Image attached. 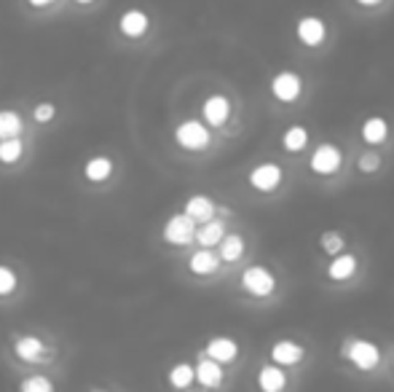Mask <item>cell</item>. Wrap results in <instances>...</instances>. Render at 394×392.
I'll return each mask as SVG.
<instances>
[{
	"mask_svg": "<svg viewBox=\"0 0 394 392\" xmlns=\"http://www.w3.org/2000/svg\"><path fill=\"white\" fill-rule=\"evenodd\" d=\"M175 137H177V143H180L183 148H188V151H198V148H204L209 143L207 126H204V124H198V121L180 124Z\"/></svg>",
	"mask_w": 394,
	"mask_h": 392,
	"instance_id": "obj_1",
	"label": "cell"
},
{
	"mask_svg": "<svg viewBox=\"0 0 394 392\" xmlns=\"http://www.w3.org/2000/svg\"><path fill=\"white\" fill-rule=\"evenodd\" d=\"M196 234V221L193 218H188V215H175V218H169V223L164 228V236L166 242H172V245H188L191 239Z\"/></svg>",
	"mask_w": 394,
	"mask_h": 392,
	"instance_id": "obj_2",
	"label": "cell"
},
{
	"mask_svg": "<svg viewBox=\"0 0 394 392\" xmlns=\"http://www.w3.org/2000/svg\"><path fill=\"white\" fill-rule=\"evenodd\" d=\"M241 285L252 293V296H268V293L274 291V277H271V271L263 269V266H252V269L244 271V277H241Z\"/></svg>",
	"mask_w": 394,
	"mask_h": 392,
	"instance_id": "obj_3",
	"label": "cell"
},
{
	"mask_svg": "<svg viewBox=\"0 0 394 392\" xmlns=\"http://www.w3.org/2000/svg\"><path fill=\"white\" fill-rule=\"evenodd\" d=\"M340 167V151L335 146H319L311 156V169L319 175H333Z\"/></svg>",
	"mask_w": 394,
	"mask_h": 392,
	"instance_id": "obj_4",
	"label": "cell"
},
{
	"mask_svg": "<svg viewBox=\"0 0 394 392\" xmlns=\"http://www.w3.org/2000/svg\"><path fill=\"white\" fill-rule=\"evenodd\" d=\"M271 91L276 94V100L282 102H293L298 100V94H300V79H298L296 73H279L271 84Z\"/></svg>",
	"mask_w": 394,
	"mask_h": 392,
	"instance_id": "obj_5",
	"label": "cell"
},
{
	"mask_svg": "<svg viewBox=\"0 0 394 392\" xmlns=\"http://www.w3.org/2000/svg\"><path fill=\"white\" fill-rule=\"evenodd\" d=\"M349 358L351 363H357L360 368H375L378 366V360H381V352L373 347L370 341H354L349 347Z\"/></svg>",
	"mask_w": 394,
	"mask_h": 392,
	"instance_id": "obj_6",
	"label": "cell"
},
{
	"mask_svg": "<svg viewBox=\"0 0 394 392\" xmlns=\"http://www.w3.org/2000/svg\"><path fill=\"white\" fill-rule=\"evenodd\" d=\"M279 180H282V169L276 167V164H261V167L252 169V175H250V183L258 191L276 189V186H279Z\"/></svg>",
	"mask_w": 394,
	"mask_h": 392,
	"instance_id": "obj_7",
	"label": "cell"
},
{
	"mask_svg": "<svg viewBox=\"0 0 394 392\" xmlns=\"http://www.w3.org/2000/svg\"><path fill=\"white\" fill-rule=\"evenodd\" d=\"M298 38L306 46L322 44V38H325V24H322V19H317V16L300 19V24H298Z\"/></svg>",
	"mask_w": 394,
	"mask_h": 392,
	"instance_id": "obj_8",
	"label": "cell"
},
{
	"mask_svg": "<svg viewBox=\"0 0 394 392\" xmlns=\"http://www.w3.org/2000/svg\"><path fill=\"white\" fill-rule=\"evenodd\" d=\"M231 113V105L226 97H209L207 102H204V119H207L212 126H220V124H226V119H228Z\"/></svg>",
	"mask_w": 394,
	"mask_h": 392,
	"instance_id": "obj_9",
	"label": "cell"
},
{
	"mask_svg": "<svg viewBox=\"0 0 394 392\" xmlns=\"http://www.w3.org/2000/svg\"><path fill=\"white\" fill-rule=\"evenodd\" d=\"M193 376H196L204 387H218L223 381V371H220V363L218 360H201L196 368H193Z\"/></svg>",
	"mask_w": 394,
	"mask_h": 392,
	"instance_id": "obj_10",
	"label": "cell"
},
{
	"mask_svg": "<svg viewBox=\"0 0 394 392\" xmlns=\"http://www.w3.org/2000/svg\"><path fill=\"white\" fill-rule=\"evenodd\" d=\"M148 30V16L143 11H126L121 16V33L129 35V38H137Z\"/></svg>",
	"mask_w": 394,
	"mask_h": 392,
	"instance_id": "obj_11",
	"label": "cell"
},
{
	"mask_svg": "<svg viewBox=\"0 0 394 392\" xmlns=\"http://www.w3.org/2000/svg\"><path fill=\"white\" fill-rule=\"evenodd\" d=\"M258 384H261V390L266 392H279L285 390V371H279L276 366H266V368L261 371V379H258Z\"/></svg>",
	"mask_w": 394,
	"mask_h": 392,
	"instance_id": "obj_12",
	"label": "cell"
},
{
	"mask_svg": "<svg viewBox=\"0 0 394 392\" xmlns=\"http://www.w3.org/2000/svg\"><path fill=\"white\" fill-rule=\"evenodd\" d=\"M215 269H218V256L209 247H204V250H198V253L191 256V271L193 274H212Z\"/></svg>",
	"mask_w": 394,
	"mask_h": 392,
	"instance_id": "obj_13",
	"label": "cell"
},
{
	"mask_svg": "<svg viewBox=\"0 0 394 392\" xmlns=\"http://www.w3.org/2000/svg\"><path fill=\"white\" fill-rule=\"evenodd\" d=\"M207 355L218 363H228V360L236 358V344L231 338H212L207 347Z\"/></svg>",
	"mask_w": 394,
	"mask_h": 392,
	"instance_id": "obj_14",
	"label": "cell"
},
{
	"mask_svg": "<svg viewBox=\"0 0 394 392\" xmlns=\"http://www.w3.org/2000/svg\"><path fill=\"white\" fill-rule=\"evenodd\" d=\"M271 355H274V360L279 366H293V363H298V360L303 358V349L298 347L296 341H279Z\"/></svg>",
	"mask_w": 394,
	"mask_h": 392,
	"instance_id": "obj_15",
	"label": "cell"
},
{
	"mask_svg": "<svg viewBox=\"0 0 394 392\" xmlns=\"http://www.w3.org/2000/svg\"><path fill=\"white\" fill-rule=\"evenodd\" d=\"M215 213V207L209 202L207 196H193V199H188L186 204V215L188 218H193V221H209Z\"/></svg>",
	"mask_w": 394,
	"mask_h": 392,
	"instance_id": "obj_16",
	"label": "cell"
},
{
	"mask_svg": "<svg viewBox=\"0 0 394 392\" xmlns=\"http://www.w3.org/2000/svg\"><path fill=\"white\" fill-rule=\"evenodd\" d=\"M193 236H196L204 247L220 245V239H223V223H218V221H204V226L196 228V234Z\"/></svg>",
	"mask_w": 394,
	"mask_h": 392,
	"instance_id": "obj_17",
	"label": "cell"
},
{
	"mask_svg": "<svg viewBox=\"0 0 394 392\" xmlns=\"http://www.w3.org/2000/svg\"><path fill=\"white\" fill-rule=\"evenodd\" d=\"M357 269V258L354 256H338L333 263H330V277L333 280H349L351 274Z\"/></svg>",
	"mask_w": 394,
	"mask_h": 392,
	"instance_id": "obj_18",
	"label": "cell"
},
{
	"mask_svg": "<svg viewBox=\"0 0 394 392\" xmlns=\"http://www.w3.org/2000/svg\"><path fill=\"white\" fill-rule=\"evenodd\" d=\"M386 132H389V126H386L383 119H368L365 126H362V135H365V140L373 143V146L383 143V140H386Z\"/></svg>",
	"mask_w": 394,
	"mask_h": 392,
	"instance_id": "obj_19",
	"label": "cell"
},
{
	"mask_svg": "<svg viewBox=\"0 0 394 392\" xmlns=\"http://www.w3.org/2000/svg\"><path fill=\"white\" fill-rule=\"evenodd\" d=\"M16 355L22 360H38L44 355V344H41V338L35 336H24L16 341Z\"/></svg>",
	"mask_w": 394,
	"mask_h": 392,
	"instance_id": "obj_20",
	"label": "cell"
},
{
	"mask_svg": "<svg viewBox=\"0 0 394 392\" xmlns=\"http://www.w3.org/2000/svg\"><path fill=\"white\" fill-rule=\"evenodd\" d=\"M84 172H86L89 180L99 183V180L110 178V172H113V161H110V159H105V156H97V159H91V161H89Z\"/></svg>",
	"mask_w": 394,
	"mask_h": 392,
	"instance_id": "obj_21",
	"label": "cell"
},
{
	"mask_svg": "<svg viewBox=\"0 0 394 392\" xmlns=\"http://www.w3.org/2000/svg\"><path fill=\"white\" fill-rule=\"evenodd\" d=\"M241 253H244L241 236L231 234V236H223V239H220V258H223V261H236V258H241Z\"/></svg>",
	"mask_w": 394,
	"mask_h": 392,
	"instance_id": "obj_22",
	"label": "cell"
},
{
	"mask_svg": "<svg viewBox=\"0 0 394 392\" xmlns=\"http://www.w3.org/2000/svg\"><path fill=\"white\" fill-rule=\"evenodd\" d=\"M19 129H22V121H19V116L14 111H0V140L3 137H14L19 135Z\"/></svg>",
	"mask_w": 394,
	"mask_h": 392,
	"instance_id": "obj_23",
	"label": "cell"
},
{
	"mask_svg": "<svg viewBox=\"0 0 394 392\" xmlns=\"http://www.w3.org/2000/svg\"><path fill=\"white\" fill-rule=\"evenodd\" d=\"M19 156H22V140H16V137H3V140H0V161L11 164V161H16Z\"/></svg>",
	"mask_w": 394,
	"mask_h": 392,
	"instance_id": "obj_24",
	"label": "cell"
},
{
	"mask_svg": "<svg viewBox=\"0 0 394 392\" xmlns=\"http://www.w3.org/2000/svg\"><path fill=\"white\" fill-rule=\"evenodd\" d=\"M308 143V135L303 126H293V129H287L285 135V148L287 151H300V148Z\"/></svg>",
	"mask_w": 394,
	"mask_h": 392,
	"instance_id": "obj_25",
	"label": "cell"
},
{
	"mask_svg": "<svg viewBox=\"0 0 394 392\" xmlns=\"http://www.w3.org/2000/svg\"><path fill=\"white\" fill-rule=\"evenodd\" d=\"M169 381H172L175 387H188V384L193 381V368H191V366H186V363H180V366H175V368H172V373H169Z\"/></svg>",
	"mask_w": 394,
	"mask_h": 392,
	"instance_id": "obj_26",
	"label": "cell"
},
{
	"mask_svg": "<svg viewBox=\"0 0 394 392\" xmlns=\"http://www.w3.org/2000/svg\"><path fill=\"white\" fill-rule=\"evenodd\" d=\"M16 288V274L9 266H0V296H9Z\"/></svg>",
	"mask_w": 394,
	"mask_h": 392,
	"instance_id": "obj_27",
	"label": "cell"
},
{
	"mask_svg": "<svg viewBox=\"0 0 394 392\" xmlns=\"http://www.w3.org/2000/svg\"><path fill=\"white\" fill-rule=\"evenodd\" d=\"M51 390V381L44 376H35V379L22 381V392H49Z\"/></svg>",
	"mask_w": 394,
	"mask_h": 392,
	"instance_id": "obj_28",
	"label": "cell"
},
{
	"mask_svg": "<svg viewBox=\"0 0 394 392\" xmlns=\"http://www.w3.org/2000/svg\"><path fill=\"white\" fill-rule=\"evenodd\" d=\"M51 119H54V105H38V108H35V121H51Z\"/></svg>",
	"mask_w": 394,
	"mask_h": 392,
	"instance_id": "obj_29",
	"label": "cell"
},
{
	"mask_svg": "<svg viewBox=\"0 0 394 392\" xmlns=\"http://www.w3.org/2000/svg\"><path fill=\"white\" fill-rule=\"evenodd\" d=\"M378 164H381V159L375 156V154H365V156L360 159V167L365 169V172H373V169H378Z\"/></svg>",
	"mask_w": 394,
	"mask_h": 392,
	"instance_id": "obj_30",
	"label": "cell"
},
{
	"mask_svg": "<svg viewBox=\"0 0 394 392\" xmlns=\"http://www.w3.org/2000/svg\"><path fill=\"white\" fill-rule=\"evenodd\" d=\"M340 247H343V239H340L338 234H328V236H325V250H328V253H338Z\"/></svg>",
	"mask_w": 394,
	"mask_h": 392,
	"instance_id": "obj_31",
	"label": "cell"
},
{
	"mask_svg": "<svg viewBox=\"0 0 394 392\" xmlns=\"http://www.w3.org/2000/svg\"><path fill=\"white\" fill-rule=\"evenodd\" d=\"M30 3H33V6H49L51 0H30Z\"/></svg>",
	"mask_w": 394,
	"mask_h": 392,
	"instance_id": "obj_32",
	"label": "cell"
},
{
	"mask_svg": "<svg viewBox=\"0 0 394 392\" xmlns=\"http://www.w3.org/2000/svg\"><path fill=\"white\" fill-rule=\"evenodd\" d=\"M362 6H375V3H381V0H360Z\"/></svg>",
	"mask_w": 394,
	"mask_h": 392,
	"instance_id": "obj_33",
	"label": "cell"
},
{
	"mask_svg": "<svg viewBox=\"0 0 394 392\" xmlns=\"http://www.w3.org/2000/svg\"><path fill=\"white\" fill-rule=\"evenodd\" d=\"M78 3H91V0H78Z\"/></svg>",
	"mask_w": 394,
	"mask_h": 392,
	"instance_id": "obj_34",
	"label": "cell"
}]
</instances>
